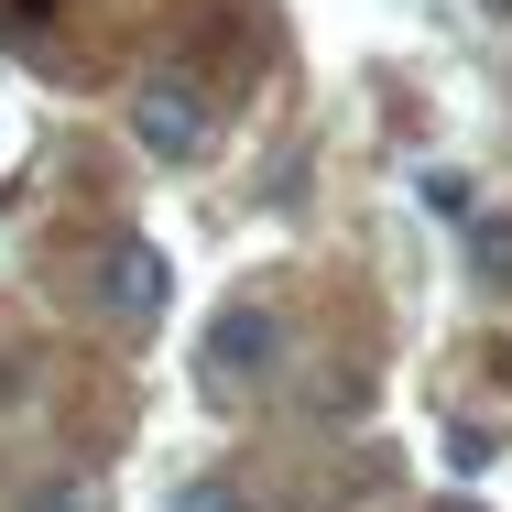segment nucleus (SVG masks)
Returning a JSON list of instances; mask_svg holds the SVG:
<instances>
[{
    "mask_svg": "<svg viewBox=\"0 0 512 512\" xmlns=\"http://www.w3.org/2000/svg\"><path fill=\"white\" fill-rule=\"evenodd\" d=\"M131 131H142V153H153V164H197L207 131H218V109H207V88L186 77V66H164V77H142V88H131Z\"/></svg>",
    "mask_w": 512,
    "mask_h": 512,
    "instance_id": "1",
    "label": "nucleus"
},
{
    "mask_svg": "<svg viewBox=\"0 0 512 512\" xmlns=\"http://www.w3.org/2000/svg\"><path fill=\"white\" fill-rule=\"evenodd\" d=\"M197 360H207V382H218V393H251V382L284 360V306H262V295L218 306V316H207V349H197Z\"/></svg>",
    "mask_w": 512,
    "mask_h": 512,
    "instance_id": "2",
    "label": "nucleus"
},
{
    "mask_svg": "<svg viewBox=\"0 0 512 512\" xmlns=\"http://www.w3.org/2000/svg\"><path fill=\"white\" fill-rule=\"evenodd\" d=\"M99 306H109V327H153V316L175 306V273H164V251L153 240H99Z\"/></svg>",
    "mask_w": 512,
    "mask_h": 512,
    "instance_id": "3",
    "label": "nucleus"
},
{
    "mask_svg": "<svg viewBox=\"0 0 512 512\" xmlns=\"http://www.w3.org/2000/svg\"><path fill=\"white\" fill-rule=\"evenodd\" d=\"M469 273H480L491 295H512V207H491V218H469Z\"/></svg>",
    "mask_w": 512,
    "mask_h": 512,
    "instance_id": "4",
    "label": "nucleus"
},
{
    "mask_svg": "<svg viewBox=\"0 0 512 512\" xmlns=\"http://www.w3.org/2000/svg\"><path fill=\"white\" fill-rule=\"evenodd\" d=\"M22 512H109V502L88 491V480H33V491H22Z\"/></svg>",
    "mask_w": 512,
    "mask_h": 512,
    "instance_id": "5",
    "label": "nucleus"
},
{
    "mask_svg": "<svg viewBox=\"0 0 512 512\" xmlns=\"http://www.w3.org/2000/svg\"><path fill=\"white\" fill-rule=\"evenodd\" d=\"M175 512H251V502H240L229 480H186V502H175Z\"/></svg>",
    "mask_w": 512,
    "mask_h": 512,
    "instance_id": "6",
    "label": "nucleus"
},
{
    "mask_svg": "<svg viewBox=\"0 0 512 512\" xmlns=\"http://www.w3.org/2000/svg\"><path fill=\"white\" fill-rule=\"evenodd\" d=\"M425 512H480V502H469V491H436V502H425Z\"/></svg>",
    "mask_w": 512,
    "mask_h": 512,
    "instance_id": "7",
    "label": "nucleus"
}]
</instances>
